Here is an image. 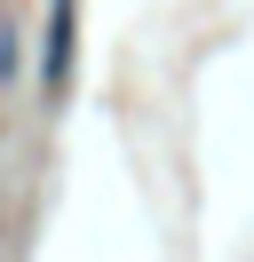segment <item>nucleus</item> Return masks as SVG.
Listing matches in <instances>:
<instances>
[{"label": "nucleus", "instance_id": "obj_1", "mask_svg": "<svg viewBox=\"0 0 254 262\" xmlns=\"http://www.w3.org/2000/svg\"><path fill=\"white\" fill-rule=\"evenodd\" d=\"M64 72H72V0H56L48 16V88L64 96Z\"/></svg>", "mask_w": 254, "mask_h": 262}]
</instances>
